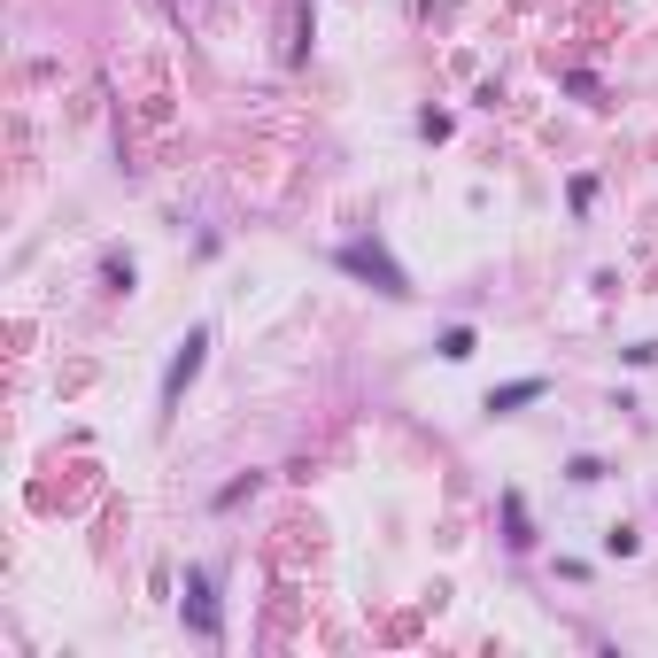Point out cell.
I'll return each mask as SVG.
<instances>
[{
    "instance_id": "cell-3",
    "label": "cell",
    "mask_w": 658,
    "mask_h": 658,
    "mask_svg": "<svg viewBox=\"0 0 658 658\" xmlns=\"http://www.w3.org/2000/svg\"><path fill=\"white\" fill-rule=\"evenodd\" d=\"M186 628L202 635V643L225 635V620H217V589H210V573H202V566H186Z\"/></svg>"
},
{
    "instance_id": "cell-7",
    "label": "cell",
    "mask_w": 658,
    "mask_h": 658,
    "mask_svg": "<svg viewBox=\"0 0 658 658\" xmlns=\"http://www.w3.org/2000/svg\"><path fill=\"white\" fill-rule=\"evenodd\" d=\"M101 279H109V295H132V256H109V264H101Z\"/></svg>"
},
{
    "instance_id": "cell-8",
    "label": "cell",
    "mask_w": 658,
    "mask_h": 658,
    "mask_svg": "<svg viewBox=\"0 0 658 658\" xmlns=\"http://www.w3.org/2000/svg\"><path fill=\"white\" fill-rule=\"evenodd\" d=\"M635 550H643V535H635V527H612V535H604V558H635Z\"/></svg>"
},
{
    "instance_id": "cell-1",
    "label": "cell",
    "mask_w": 658,
    "mask_h": 658,
    "mask_svg": "<svg viewBox=\"0 0 658 658\" xmlns=\"http://www.w3.org/2000/svg\"><path fill=\"white\" fill-rule=\"evenodd\" d=\"M202 364H210V326H186V341L171 349V364H163V388H155V426L179 419V403H186V388L202 380Z\"/></svg>"
},
{
    "instance_id": "cell-5",
    "label": "cell",
    "mask_w": 658,
    "mask_h": 658,
    "mask_svg": "<svg viewBox=\"0 0 658 658\" xmlns=\"http://www.w3.org/2000/svg\"><path fill=\"white\" fill-rule=\"evenodd\" d=\"M496 511H504V542H511V550H535V519H527V496H519V488H504V504H496Z\"/></svg>"
},
{
    "instance_id": "cell-2",
    "label": "cell",
    "mask_w": 658,
    "mask_h": 658,
    "mask_svg": "<svg viewBox=\"0 0 658 658\" xmlns=\"http://www.w3.org/2000/svg\"><path fill=\"white\" fill-rule=\"evenodd\" d=\"M341 271L372 279V287H380L388 302H411V279H403V264H395V256L380 248V240H349V248H341Z\"/></svg>"
},
{
    "instance_id": "cell-9",
    "label": "cell",
    "mask_w": 658,
    "mask_h": 658,
    "mask_svg": "<svg viewBox=\"0 0 658 658\" xmlns=\"http://www.w3.org/2000/svg\"><path fill=\"white\" fill-rule=\"evenodd\" d=\"M566 480H573V488H589V480H604V465H597V457H566Z\"/></svg>"
},
{
    "instance_id": "cell-4",
    "label": "cell",
    "mask_w": 658,
    "mask_h": 658,
    "mask_svg": "<svg viewBox=\"0 0 658 658\" xmlns=\"http://www.w3.org/2000/svg\"><path fill=\"white\" fill-rule=\"evenodd\" d=\"M542 395H550V380H542V372H527V380H504V388H488V403H480V411L511 419V411H527V403H542Z\"/></svg>"
},
{
    "instance_id": "cell-6",
    "label": "cell",
    "mask_w": 658,
    "mask_h": 658,
    "mask_svg": "<svg viewBox=\"0 0 658 658\" xmlns=\"http://www.w3.org/2000/svg\"><path fill=\"white\" fill-rule=\"evenodd\" d=\"M434 349H442V364H465V357L480 349V341H473V326H449L442 341H434Z\"/></svg>"
}]
</instances>
